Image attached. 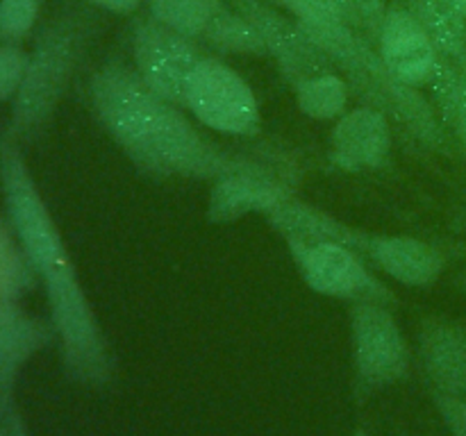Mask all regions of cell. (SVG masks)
I'll use <instances>...</instances> for the list:
<instances>
[{
  "instance_id": "cell-3",
  "label": "cell",
  "mask_w": 466,
  "mask_h": 436,
  "mask_svg": "<svg viewBox=\"0 0 466 436\" xmlns=\"http://www.w3.org/2000/svg\"><path fill=\"white\" fill-rule=\"evenodd\" d=\"M89 21L77 12L55 16L27 53L25 75L12 100L7 141L35 139L48 125L85 57Z\"/></svg>"
},
{
  "instance_id": "cell-29",
  "label": "cell",
  "mask_w": 466,
  "mask_h": 436,
  "mask_svg": "<svg viewBox=\"0 0 466 436\" xmlns=\"http://www.w3.org/2000/svg\"><path fill=\"white\" fill-rule=\"evenodd\" d=\"M0 436H27V431L25 427L21 425V421L12 413V416L3 421V431H0Z\"/></svg>"
},
{
  "instance_id": "cell-33",
  "label": "cell",
  "mask_w": 466,
  "mask_h": 436,
  "mask_svg": "<svg viewBox=\"0 0 466 436\" xmlns=\"http://www.w3.org/2000/svg\"><path fill=\"white\" fill-rule=\"evenodd\" d=\"M396 434H399V436H412L410 431H405L403 427H396Z\"/></svg>"
},
{
  "instance_id": "cell-26",
  "label": "cell",
  "mask_w": 466,
  "mask_h": 436,
  "mask_svg": "<svg viewBox=\"0 0 466 436\" xmlns=\"http://www.w3.org/2000/svg\"><path fill=\"white\" fill-rule=\"evenodd\" d=\"M390 3L391 0H350L355 23H358L360 30L373 44H378V35H380V27L387 16V9H390Z\"/></svg>"
},
{
  "instance_id": "cell-31",
  "label": "cell",
  "mask_w": 466,
  "mask_h": 436,
  "mask_svg": "<svg viewBox=\"0 0 466 436\" xmlns=\"http://www.w3.org/2000/svg\"><path fill=\"white\" fill-rule=\"evenodd\" d=\"M451 3H453L455 9L466 18V0H451Z\"/></svg>"
},
{
  "instance_id": "cell-25",
  "label": "cell",
  "mask_w": 466,
  "mask_h": 436,
  "mask_svg": "<svg viewBox=\"0 0 466 436\" xmlns=\"http://www.w3.org/2000/svg\"><path fill=\"white\" fill-rule=\"evenodd\" d=\"M432 407L440 413L441 422L451 436H466V398L462 395H446L428 391Z\"/></svg>"
},
{
  "instance_id": "cell-7",
  "label": "cell",
  "mask_w": 466,
  "mask_h": 436,
  "mask_svg": "<svg viewBox=\"0 0 466 436\" xmlns=\"http://www.w3.org/2000/svg\"><path fill=\"white\" fill-rule=\"evenodd\" d=\"M300 277L317 295L344 302H378L394 307V291L367 266V259L337 243L287 245Z\"/></svg>"
},
{
  "instance_id": "cell-4",
  "label": "cell",
  "mask_w": 466,
  "mask_h": 436,
  "mask_svg": "<svg viewBox=\"0 0 466 436\" xmlns=\"http://www.w3.org/2000/svg\"><path fill=\"white\" fill-rule=\"evenodd\" d=\"M137 171L153 180L217 182L262 162L259 154L230 153L205 136L185 109L164 100L139 144L126 154Z\"/></svg>"
},
{
  "instance_id": "cell-12",
  "label": "cell",
  "mask_w": 466,
  "mask_h": 436,
  "mask_svg": "<svg viewBox=\"0 0 466 436\" xmlns=\"http://www.w3.org/2000/svg\"><path fill=\"white\" fill-rule=\"evenodd\" d=\"M387 71L403 84L426 89L441 53L405 0H391L376 44Z\"/></svg>"
},
{
  "instance_id": "cell-16",
  "label": "cell",
  "mask_w": 466,
  "mask_h": 436,
  "mask_svg": "<svg viewBox=\"0 0 466 436\" xmlns=\"http://www.w3.org/2000/svg\"><path fill=\"white\" fill-rule=\"evenodd\" d=\"M267 223L273 232L285 239V243L314 245V243H337L360 254L367 230L337 218L335 213L319 209L314 204L303 203L299 198H287L276 209L267 213Z\"/></svg>"
},
{
  "instance_id": "cell-23",
  "label": "cell",
  "mask_w": 466,
  "mask_h": 436,
  "mask_svg": "<svg viewBox=\"0 0 466 436\" xmlns=\"http://www.w3.org/2000/svg\"><path fill=\"white\" fill-rule=\"evenodd\" d=\"M44 0H0V41L21 44L36 25Z\"/></svg>"
},
{
  "instance_id": "cell-15",
  "label": "cell",
  "mask_w": 466,
  "mask_h": 436,
  "mask_svg": "<svg viewBox=\"0 0 466 436\" xmlns=\"http://www.w3.org/2000/svg\"><path fill=\"white\" fill-rule=\"evenodd\" d=\"M55 341L50 322L30 316L12 300H0V421L12 416V395L21 368Z\"/></svg>"
},
{
  "instance_id": "cell-8",
  "label": "cell",
  "mask_w": 466,
  "mask_h": 436,
  "mask_svg": "<svg viewBox=\"0 0 466 436\" xmlns=\"http://www.w3.org/2000/svg\"><path fill=\"white\" fill-rule=\"evenodd\" d=\"M132 64L146 84L168 103L185 109L187 89L200 59L198 41L173 32L155 18H135L130 27Z\"/></svg>"
},
{
  "instance_id": "cell-10",
  "label": "cell",
  "mask_w": 466,
  "mask_h": 436,
  "mask_svg": "<svg viewBox=\"0 0 466 436\" xmlns=\"http://www.w3.org/2000/svg\"><path fill=\"white\" fill-rule=\"evenodd\" d=\"M239 9L262 36L268 57L276 62L282 80L294 89L300 82L326 71H337L328 54L312 41L291 14L267 0H228Z\"/></svg>"
},
{
  "instance_id": "cell-27",
  "label": "cell",
  "mask_w": 466,
  "mask_h": 436,
  "mask_svg": "<svg viewBox=\"0 0 466 436\" xmlns=\"http://www.w3.org/2000/svg\"><path fill=\"white\" fill-rule=\"evenodd\" d=\"M453 139L460 148V157L466 162V68H462V94H460V109L455 118Z\"/></svg>"
},
{
  "instance_id": "cell-2",
  "label": "cell",
  "mask_w": 466,
  "mask_h": 436,
  "mask_svg": "<svg viewBox=\"0 0 466 436\" xmlns=\"http://www.w3.org/2000/svg\"><path fill=\"white\" fill-rule=\"evenodd\" d=\"M299 23L349 82L350 95L360 104L387 114L412 153L460 157L453 134L437 116L426 91L396 80L382 64L376 44L362 30L339 16H319Z\"/></svg>"
},
{
  "instance_id": "cell-19",
  "label": "cell",
  "mask_w": 466,
  "mask_h": 436,
  "mask_svg": "<svg viewBox=\"0 0 466 436\" xmlns=\"http://www.w3.org/2000/svg\"><path fill=\"white\" fill-rule=\"evenodd\" d=\"M296 104L300 114L312 121H337L349 112V82L339 71H326L294 86Z\"/></svg>"
},
{
  "instance_id": "cell-22",
  "label": "cell",
  "mask_w": 466,
  "mask_h": 436,
  "mask_svg": "<svg viewBox=\"0 0 466 436\" xmlns=\"http://www.w3.org/2000/svg\"><path fill=\"white\" fill-rule=\"evenodd\" d=\"M423 91H426L428 100L432 103V107H435L437 116L441 118L446 130L453 134L455 118H458L460 109V94H462V68L441 54L435 73L431 75V80H428Z\"/></svg>"
},
{
  "instance_id": "cell-20",
  "label": "cell",
  "mask_w": 466,
  "mask_h": 436,
  "mask_svg": "<svg viewBox=\"0 0 466 436\" xmlns=\"http://www.w3.org/2000/svg\"><path fill=\"white\" fill-rule=\"evenodd\" d=\"M226 0H148V16L182 36L200 41L205 27Z\"/></svg>"
},
{
  "instance_id": "cell-21",
  "label": "cell",
  "mask_w": 466,
  "mask_h": 436,
  "mask_svg": "<svg viewBox=\"0 0 466 436\" xmlns=\"http://www.w3.org/2000/svg\"><path fill=\"white\" fill-rule=\"evenodd\" d=\"M36 282L35 268L9 221L0 218V300L16 302Z\"/></svg>"
},
{
  "instance_id": "cell-11",
  "label": "cell",
  "mask_w": 466,
  "mask_h": 436,
  "mask_svg": "<svg viewBox=\"0 0 466 436\" xmlns=\"http://www.w3.org/2000/svg\"><path fill=\"white\" fill-rule=\"evenodd\" d=\"M394 123L387 114L358 104L335 121L328 157L346 173L385 171L394 162Z\"/></svg>"
},
{
  "instance_id": "cell-24",
  "label": "cell",
  "mask_w": 466,
  "mask_h": 436,
  "mask_svg": "<svg viewBox=\"0 0 466 436\" xmlns=\"http://www.w3.org/2000/svg\"><path fill=\"white\" fill-rule=\"evenodd\" d=\"M27 53L18 44H0V103L16 98L25 75Z\"/></svg>"
},
{
  "instance_id": "cell-18",
  "label": "cell",
  "mask_w": 466,
  "mask_h": 436,
  "mask_svg": "<svg viewBox=\"0 0 466 436\" xmlns=\"http://www.w3.org/2000/svg\"><path fill=\"white\" fill-rule=\"evenodd\" d=\"M421 21L437 50L451 62L466 68V18L451 0H405Z\"/></svg>"
},
{
  "instance_id": "cell-32",
  "label": "cell",
  "mask_w": 466,
  "mask_h": 436,
  "mask_svg": "<svg viewBox=\"0 0 466 436\" xmlns=\"http://www.w3.org/2000/svg\"><path fill=\"white\" fill-rule=\"evenodd\" d=\"M353 436H369V431L364 430V427H358V430L353 431Z\"/></svg>"
},
{
  "instance_id": "cell-6",
  "label": "cell",
  "mask_w": 466,
  "mask_h": 436,
  "mask_svg": "<svg viewBox=\"0 0 466 436\" xmlns=\"http://www.w3.org/2000/svg\"><path fill=\"white\" fill-rule=\"evenodd\" d=\"M185 109L217 134L248 139L262 130L253 86L218 54H205L198 62L187 89Z\"/></svg>"
},
{
  "instance_id": "cell-9",
  "label": "cell",
  "mask_w": 466,
  "mask_h": 436,
  "mask_svg": "<svg viewBox=\"0 0 466 436\" xmlns=\"http://www.w3.org/2000/svg\"><path fill=\"white\" fill-rule=\"evenodd\" d=\"M299 171L282 153L267 154L258 166L232 173L212 182L208 218L214 225L241 221L248 213L267 216L271 209L294 195Z\"/></svg>"
},
{
  "instance_id": "cell-14",
  "label": "cell",
  "mask_w": 466,
  "mask_h": 436,
  "mask_svg": "<svg viewBox=\"0 0 466 436\" xmlns=\"http://www.w3.org/2000/svg\"><path fill=\"white\" fill-rule=\"evenodd\" d=\"M360 257L376 271L410 289H428L446 271V254L428 241L408 234H364Z\"/></svg>"
},
{
  "instance_id": "cell-13",
  "label": "cell",
  "mask_w": 466,
  "mask_h": 436,
  "mask_svg": "<svg viewBox=\"0 0 466 436\" xmlns=\"http://www.w3.org/2000/svg\"><path fill=\"white\" fill-rule=\"evenodd\" d=\"M417 363L428 391L466 398V325L431 313L417 327Z\"/></svg>"
},
{
  "instance_id": "cell-1",
  "label": "cell",
  "mask_w": 466,
  "mask_h": 436,
  "mask_svg": "<svg viewBox=\"0 0 466 436\" xmlns=\"http://www.w3.org/2000/svg\"><path fill=\"white\" fill-rule=\"evenodd\" d=\"M0 186L9 225L44 286L50 325L68 380L91 389H107L116 375L112 345L25 157L18 144L7 139L0 145Z\"/></svg>"
},
{
  "instance_id": "cell-28",
  "label": "cell",
  "mask_w": 466,
  "mask_h": 436,
  "mask_svg": "<svg viewBox=\"0 0 466 436\" xmlns=\"http://www.w3.org/2000/svg\"><path fill=\"white\" fill-rule=\"evenodd\" d=\"M89 3L103 9V12L116 14V16H130V14H135L148 0H89Z\"/></svg>"
},
{
  "instance_id": "cell-17",
  "label": "cell",
  "mask_w": 466,
  "mask_h": 436,
  "mask_svg": "<svg viewBox=\"0 0 466 436\" xmlns=\"http://www.w3.org/2000/svg\"><path fill=\"white\" fill-rule=\"evenodd\" d=\"M214 54H237V57H268L267 45L258 27L230 3H223L200 36Z\"/></svg>"
},
{
  "instance_id": "cell-30",
  "label": "cell",
  "mask_w": 466,
  "mask_h": 436,
  "mask_svg": "<svg viewBox=\"0 0 466 436\" xmlns=\"http://www.w3.org/2000/svg\"><path fill=\"white\" fill-rule=\"evenodd\" d=\"M330 3L335 5V9L341 14V16L346 18V21L353 23V25L358 27V23H355V16H353V7H350V0H330ZM358 30H360V27H358Z\"/></svg>"
},
{
  "instance_id": "cell-5",
  "label": "cell",
  "mask_w": 466,
  "mask_h": 436,
  "mask_svg": "<svg viewBox=\"0 0 466 436\" xmlns=\"http://www.w3.org/2000/svg\"><path fill=\"white\" fill-rule=\"evenodd\" d=\"M349 325L358 402L408 380L414 354L391 307L378 302L350 304Z\"/></svg>"
}]
</instances>
